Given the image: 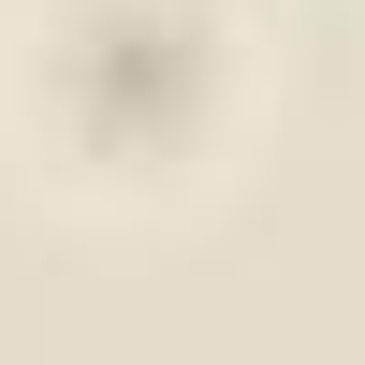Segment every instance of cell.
Segmentation results:
<instances>
[{"label":"cell","instance_id":"obj_1","mask_svg":"<svg viewBox=\"0 0 365 365\" xmlns=\"http://www.w3.org/2000/svg\"><path fill=\"white\" fill-rule=\"evenodd\" d=\"M44 103L103 175L175 161L220 103V15L205 0H73L44 29Z\"/></svg>","mask_w":365,"mask_h":365}]
</instances>
